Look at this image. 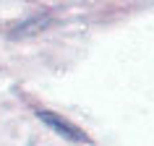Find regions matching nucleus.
<instances>
[{
	"label": "nucleus",
	"mask_w": 154,
	"mask_h": 146,
	"mask_svg": "<svg viewBox=\"0 0 154 146\" xmlns=\"http://www.w3.org/2000/svg\"><path fill=\"white\" fill-rule=\"evenodd\" d=\"M37 117H39L45 125H50V128L55 130V133H60V136H65L68 141H76V144H89V136L84 133V130H79L73 123H68V120H63L60 115H55V112H45V110H39L37 112Z\"/></svg>",
	"instance_id": "obj_1"
}]
</instances>
